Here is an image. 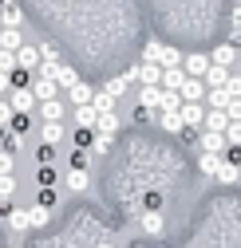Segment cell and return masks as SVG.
Here are the masks:
<instances>
[{
    "label": "cell",
    "instance_id": "obj_1",
    "mask_svg": "<svg viewBox=\"0 0 241 248\" xmlns=\"http://www.w3.org/2000/svg\"><path fill=\"white\" fill-rule=\"evenodd\" d=\"M146 63H158L162 71L166 67H182V51L170 47V44H150L146 47Z\"/></svg>",
    "mask_w": 241,
    "mask_h": 248
},
{
    "label": "cell",
    "instance_id": "obj_2",
    "mask_svg": "<svg viewBox=\"0 0 241 248\" xmlns=\"http://www.w3.org/2000/svg\"><path fill=\"white\" fill-rule=\"evenodd\" d=\"M8 107H12V114H32V107H36L32 87H12L8 91Z\"/></svg>",
    "mask_w": 241,
    "mask_h": 248
},
{
    "label": "cell",
    "instance_id": "obj_3",
    "mask_svg": "<svg viewBox=\"0 0 241 248\" xmlns=\"http://www.w3.org/2000/svg\"><path fill=\"white\" fill-rule=\"evenodd\" d=\"M131 79L142 83V87H158V83H162V67H158V63H146V59H142L138 67H131Z\"/></svg>",
    "mask_w": 241,
    "mask_h": 248
},
{
    "label": "cell",
    "instance_id": "obj_4",
    "mask_svg": "<svg viewBox=\"0 0 241 248\" xmlns=\"http://www.w3.org/2000/svg\"><path fill=\"white\" fill-rule=\"evenodd\" d=\"M178 118H182L186 130H198L202 122H206V107L202 103H182V107H178Z\"/></svg>",
    "mask_w": 241,
    "mask_h": 248
},
{
    "label": "cell",
    "instance_id": "obj_5",
    "mask_svg": "<svg viewBox=\"0 0 241 248\" xmlns=\"http://www.w3.org/2000/svg\"><path fill=\"white\" fill-rule=\"evenodd\" d=\"M182 71H186V79H202V75L209 71V55H202V51L182 55Z\"/></svg>",
    "mask_w": 241,
    "mask_h": 248
},
{
    "label": "cell",
    "instance_id": "obj_6",
    "mask_svg": "<svg viewBox=\"0 0 241 248\" xmlns=\"http://www.w3.org/2000/svg\"><path fill=\"white\" fill-rule=\"evenodd\" d=\"M138 225H142V232H146V236H158V232L166 229V217L150 209V213H138Z\"/></svg>",
    "mask_w": 241,
    "mask_h": 248
},
{
    "label": "cell",
    "instance_id": "obj_7",
    "mask_svg": "<svg viewBox=\"0 0 241 248\" xmlns=\"http://www.w3.org/2000/svg\"><path fill=\"white\" fill-rule=\"evenodd\" d=\"M16 67H20V71H36V67H40V47L24 44V47L16 51Z\"/></svg>",
    "mask_w": 241,
    "mask_h": 248
},
{
    "label": "cell",
    "instance_id": "obj_8",
    "mask_svg": "<svg viewBox=\"0 0 241 248\" xmlns=\"http://www.w3.org/2000/svg\"><path fill=\"white\" fill-rule=\"evenodd\" d=\"M178 99H182V103H202L206 99V83L202 79H186L182 91H178Z\"/></svg>",
    "mask_w": 241,
    "mask_h": 248
},
{
    "label": "cell",
    "instance_id": "obj_9",
    "mask_svg": "<svg viewBox=\"0 0 241 248\" xmlns=\"http://www.w3.org/2000/svg\"><path fill=\"white\" fill-rule=\"evenodd\" d=\"M225 126H229V114H225V110H206L202 130H209V134H225Z\"/></svg>",
    "mask_w": 241,
    "mask_h": 248
},
{
    "label": "cell",
    "instance_id": "obj_10",
    "mask_svg": "<svg viewBox=\"0 0 241 248\" xmlns=\"http://www.w3.org/2000/svg\"><path fill=\"white\" fill-rule=\"evenodd\" d=\"M229 87H206V103H209V110H225L229 107Z\"/></svg>",
    "mask_w": 241,
    "mask_h": 248
},
{
    "label": "cell",
    "instance_id": "obj_11",
    "mask_svg": "<svg viewBox=\"0 0 241 248\" xmlns=\"http://www.w3.org/2000/svg\"><path fill=\"white\" fill-rule=\"evenodd\" d=\"M32 95H36V103H48V99H59V87H55V79H36Z\"/></svg>",
    "mask_w": 241,
    "mask_h": 248
},
{
    "label": "cell",
    "instance_id": "obj_12",
    "mask_svg": "<svg viewBox=\"0 0 241 248\" xmlns=\"http://www.w3.org/2000/svg\"><path fill=\"white\" fill-rule=\"evenodd\" d=\"M71 118H75V126H79V130H95V122H99V114H95L91 103H87V107H75Z\"/></svg>",
    "mask_w": 241,
    "mask_h": 248
},
{
    "label": "cell",
    "instance_id": "obj_13",
    "mask_svg": "<svg viewBox=\"0 0 241 248\" xmlns=\"http://www.w3.org/2000/svg\"><path fill=\"white\" fill-rule=\"evenodd\" d=\"M91 107H95V114H115V107H119V99H115V95H107V91L99 87L95 95H91Z\"/></svg>",
    "mask_w": 241,
    "mask_h": 248
},
{
    "label": "cell",
    "instance_id": "obj_14",
    "mask_svg": "<svg viewBox=\"0 0 241 248\" xmlns=\"http://www.w3.org/2000/svg\"><path fill=\"white\" fill-rule=\"evenodd\" d=\"M233 59H237V47L233 44H222L209 51V63H218V67H233Z\"/></svg>",
    "mask_w": 241,
    "mask_h": 248
},
{
    "label": "cell",
    "instance_id": "obj_15",
    "mask_svg": "<svg viewBox=\"0 0 241 248\" xmlns=\"http://www.w3.org/2000/svg\"><path fill=\"white\" fill-rule=\"evenodd\" d=\"M182 83H186V71H182V67H166L158 87H162V91H182Z\"/></svg>",
    "mask_w": 241,
    "mask_h": 248
},
{
    "label": "cell",
    "instance_id": "obj_16",
    "mask_svg": "<svg viewBox=\"0 0 241 248\" xmlns=\"http://www.w3.org/2000/svg\"><path fill=\"white\" fill-rule=\"evenodd\" d=\"M24 40H20V28H0V51H20Z\"/></svg>",
    "mask_w": 241,
    "mask_h": 248
},
{
    "label": "cell",
    "instance_id": "obj_17",
    "mask_svg": "<svg viewBox=\"0 0 241 248\" xmlns=\"http://www.w3.org/2000/svg\"><path fill=\"white\" fill-rule=\"evenodd\" d=\"M202 83H206V87H225V83H229V67H218V63H209V71L202 75Z\"/></svg>",
    "mask_w": 241,
    "mask_h": 248
},
{
    "label": "cell",
    "instance_id": "obj_18",
    "mask_svg": "<svg viewBox=\"0 0 241 248\" xmlns=\"http://www.w3.org/2000/svg\"><path fill=\"white\" fill-rule=\"evenodd\" d=\"M138 99H142V110H146V114H155V110H158V99H162V87H142Z\"/></svg>",
    "mask_w": 241,
    "mask_h": 248
},
{
    "label": "cell",
    "instance_id": "obj_19",
    "mask_svg": "<svg viewBox=\"0 0 241 248\" xmlns=\"http://www.w3.org/2000/svg\"><path fill=\"white\" fill-rule=\"evenodd\" d=\"M222 158H225V154H202V158H198V170H202L206 177H218V166H222Z\"/></svg>",
    "mask_w": 241,
    "mask_h": 248
},
{
    "label": "cell",
    "instance_id": "obj_20",
    "mask_svg": "<svg viewBox=\"0 0 241 248\" xmlns=\"http://www.w3.org/2000/svg\"><path fill=\"white\" fill-rule=\"evenodd\" d=\"M40 118H44V122H59V118H64V103H59V99L40 103Z\"/></svg>",
    "mask_w": 241,
    "mask_h": 248
},
{
    "label": "cell",
    "instance_id": "obj_21",
    "mask_svg": "<svg viewBox=\"0 0 241 248\" xmlns=\"http://www.w3.org/2000/svg\"><path fill=\"white\" fill-rule=\"evenodd\" d=\"M68 95H71V103H75V107H87V103H91V95H95V91L87 87V83H71V87H68Z\"/></svg>",
    "mask_w": 241,
    "mask_h": 248
},
{
    "label": "cell",
    "instance_id": "obj_22",
    "mask_svg": "<svg viewBox=\"0 0 241 248\" xmlns=\"http://www.w3.org/2000/svg\"><path fill=\"white\" fill-rule=\"evenodd\" d=\"M4 221H8V229H12V232H28V229H32V225H28V209H12Z\"/></svg>",
    "mask_w": 241,
    "mask_h": 248
},
{
    "label": "cell",
    "instance_id": "obj_23",
    "mask_svg": "<svg viewBox=\"0 0 241 248\" xmlns=\"http://www.w3.org/2000/svg\"><path fill=\"white\" fill-rule=\"evenodd\" d=\"M202 150H206V154H225V134H209V130H206V134H202Z\"/></svg>",
    "mask_w": 241,
    "mask_h": 248
},
{
    "label": "cell",
    "instance_id": "obj_24",
    "mask_svg": "<svg viewBox=\"0 0 241 248\" xmlns=\"http://www.w3.org/2000/svg\"><path fill=\"white\" fill-rule=\"evenodd\" d=\"M52 221V209H44V205H32V209H28V225H32V229H44Z\"/></svg>",
    "mask_w": 241,
    "mask_h": 248
},
{
    "label": "cell",
    "instance_id": "obj_25",
    "mask_svg": "<svg viewBox=\"0 0 241 248\" xmlns=\"http://www.w3.org/2000/svg\"><path fill=\"white\" fill-rule=\"evenodd\" d=\"M52 79H55V87H71V83H79V75H75V67H68V63H59Z\"/></svg>",
    "mask_w": 241,
    "mask_h": 248
},
{
    "label": "cell",
    "instance_id": "obj_26",
    "mask_svg": "<svg viewBox=\"0 0 241 248\" xmlns=\"http://www.w3.org/2000/svg\"><path fill=\"white\" fill-rule=\"evenodd\" d=\"M115 130H119V114H99V122H95V134L115 138Z\"/></svg>",
    "mask_w": 241,
    "mask_h": 248
},
{
    "label": "cell",
    "instance_id": "obj_27",
    "mask_svg": "<svg viewBox=\"0 0 241 248\" xmlns=\"http://www.w3.org/2000/svg\"><path fill=\"white\" fill-rule=\"evenodd\" d=\"M237 177H241V170H237L229 158H222V166H218V177H214V181H225V185H229V181H237Z\"/></svg>",
    "mask_w": 241,
    "mask_h": 248
},
{
    "label": "cell",
    "instance_id": "obj_28",
    "mask_svg": "<svg viewBox=\"0 0 241 248\" xmlns=\"http://www.w3.org/2000/svg\"><path fill=\"white\" fill-rule=\"evenodd\" d=\"M68 185H71L75 193H83L87 185H91V173H87V170H71V173H68Z\"/></svg>",
    "mask_w": 241,
    "mask_h": 248
},
{
    "label": "cell",
    "instance_id": "obj_29",
    "mask_svg": "<svg viewBox=\"0 0 241 248\" xmlns=\"http://www.w3.org/2000/svg\"><path fill=\"white\" fill-rule=\"evenodd\" d=\"M131 83H135V79H131V71H127V75H119V79H111V83H107L103 91H107V95H115V99H119V95H123V91H127Z\"/></svg>",
    "mask_w": 241,
    "mask_h": 248
},
{
    "label": "cell",
    "instance_id": "obj_30",
    "mask_svg": "<svg viewBox=\"0 0 241 248\" xmlns=\"http://www.w3.org/2000/svg\"><path fill=\"white\" fill-rule=\"evenodd\" d=\"M158 122H162L166 134H186V126H182V118H178V114H158Z\"/></svg>",
    "mask_w": 241,
    "mask_h": 248
},
{
    "label": "cell",
    "instance_id": "obj_31",
    "mask_svg": "<svg viewBox=\"0 0 241 248\" xmlns=\"http://www.w3.org/2000/svg\"><path fill=\"white\" fill-rule=\"evenodd\" d=\"M64 138V122H44V146H55Z\"/></svg>",
    "mask_w": 241,
    "mask_h": 248
},
{
    "label": "cell",
    "instance_id": "obj_32",
    "mask_svg": "<svg viewBox=\"0 0 241 248\" xmlns=\"http://www.w3.org/2000/svg\"><path fill=\"white\" fill-rule=\"evenodd\" d=\"M0 20H4V28H20V20H24V12H20L16 4H8V8H4V16H0Z\"/></svg>",
    "mask_w": 241,
    "mask_h": 248
},
{
    "label": "cell",
    "instance_id": "obj_33",
    "mask_svg": "<svg viewBox=\"0 0 241 248\" xmlns=\"http://www.w3.org/2000/svg\"><path fill=\"white\" fill-rule=\"evenodd\" d=\"M225 146L241 150V122H229V126H225Z\"/></svg>",
    "mask_w": 241,
    "mask_h": 248
},
{
    "label": "cell",
    "instance_id": "obj_34",
    "mask_svg": "<svg viewBox=\"0 0 241 248\" xmlns=\"http://www.w3.org/2000/svg\"><path fill=\"white\" fill-rule=\"evenodd\" d=\"M12 193H16V177H12V173H4V177H0V201H8Z\"/></svg>",
    "mask_w": 241,
    "mask_h": 248
},
{
    "label": "cell",
    "instance_id": "obj_35",
    "mask_svg": "<svg viewBox=\"0 0 241 248\" xmlns=\"http://www.w3.org/2000/svg\"><path fill=\"white\" fill-rule=\"evenodd\" d=\"M12 170H16V154L0 150V177H4V173H12Z\"/></svg>",
    "mask_w": 241,
    "mask_h": 248
},
{
    "label": "cell",
    "instance_id": "obj_36",
    "mask_svg": "<svg viewBox=\"0 0 241 248\" xmlns=\"http://www.w3.org/2000/svg\"><path fill=\"white\" fill-rule=\"evenodd\" d=\"M0 71H4V75L16 71V51H0Z\"/></svg>",
    "mask_w": 241,
    "mask_h": 248
},
{
    "label": "cell",
    "instance_id": "obj_37",
    "mask_svg": "<svg viewBox=\"0 0 241 248\" xmlns=\"http://www.w3.org/2000/svg\"><path fill=\"white\" fill-rule=\"evenodd\" d=\"M52 201H55V189H52V185H40V197H36V205L52 209Z\"/></svg>",
    "mask_w": 241,
    "mask_h": 248
},
{
    "label": "cell",
    "instance_id": "obj_38",
    "mask_svg": "<svg viewBox=\"0 0 241 248\" xmlns=\"http://www.w3.org/2000/svg\"><path fill=\"white\" fill-rule=\"evenodd\" d=\"M40 63H59V51H55L52 44H44V47H40Z\"/></svg>",
    "mask_w": 241,
    "mask_h": 248
},
{
    "label": "cell",
    "instance_id": "obj_39",
    "mask_svg": "<svg viewBox=\"0 0 241 248\" xmlns=\"http://www.w3.org/2000/svg\"><path fill=\"white\" fill-rule=\"evenodd\" d=\"M12 107H8V99H0V126H12Z\"/></svg>",
    "mask_w": 241,
    "mask_h": 248
},
{
    "label": "cell",
    "instance_id": "obj_40",
    "mask_svg": "<svg viewBox=\"0 0 241 248\" xmlns=\"http://www.w3.org/2000/svg\"><path fill=\"white\" fill-rule=\"evenodd\" d=\"M36 181H40V185H55V170H52V166H40Z\"/></svg>",
    "mask_w": 241,
    "mask_h": 248
},
{
    "label": "cell",
    "instance_id": "obj_41",
    "mask_svg": "<svg viewBox=\"0 0 241 248\" xmlns=\"http://www.w3.org/2000/svg\"><path fill=\"white\" fill-rule=\"evenodd\" d=\"M225 114H229V122H241V95H237V99H229Z\"/></svg>",
    "mask_w": 241,
    "mask_h": 248
},
{
    "label": "cell",
    "instance_id": "obj_42",
    "mask_svg": "<svg viewBox=\"0 0 241 248\" xmlns=\"http://www.w3.org/2000/svg\"><path fill=\"white\" fill-rule=\"evenodd\" d=\"M20 142H24V134H16V130H12V134H4V150H8V154H12Z\"/></svg>",
    "mask_w": 241,
    "mask_h": 248
},
{
    "label": "cell",
    "instance_id": "obj_43",
    "mask_svg": "<svg viewBox=\"0 0 241 248\" xmlns=\"http://www.w3.org/2000/svg\"><path fill=\"white\" fill-rule=\"evenodd\" d=\"M36 162H40V166H52V146H40V150H36Z\"/></svg>",
    "mask_w": 241,
    "mask_h": 248
},
{
    "label": "cell",
    "instance_id": "obj_44",
    "mask_svg": "<svg viewBox=\"0 0 241 248\" xmlns=\"http://www.w3.org/2000/svg\"><path fill=\"white\" fill-rule=\"evenodd\" d=\"M233 40H241V8L233 12Z\"/></svg>",
    "mask_w": 241,
    "mask_h": 248
},
{
    "label": "cell",
    "instance_id": "obj_45",
    "mask_svg": "<svg viewBox=\"0 0 241 248\" xmlns=\"http://www.w3.org/2000/svg\"><path fill=\"white\" fill-rule=\"evenodd\" d=\"M8 91H12V79H8L4 71H0V95H8Z\"/></svg>",
    "mask_w": 241,
    "mask_h": 248
},
{
    "label": "cell",
    "instance_id": "obj_46",
    "mask_svg": "<svg viewBox=\"0 0 241 248\" xmlns=\"http://www.w3.org/2000/svg\"><path fill=\"white\" fill-rule=\"evenodd\" d=\"M8 213H12V205H8V201H0V217H8Z\"/></svg>",
    "mask_w": 241,
    "mask_h": 248
},
{
    "label": "cell",
    "instance_id": "obj_47",
    "mask_svg": "<svg viewBox=\"0 0 241 248\" xmlns=\"http://www.w3.org/2000/svg\"><path fill=\"white\" fill-rule=\"evenodd\" d=\"M0 4H4V8H8V4H16V0H0Z\"/></svg>",
    "mask_w": 241,
    "mask_h": 248
},
{
    "label": "cell",
    "instance_id": "obj_48",
    "mask_svg": "<svg viewBox=\"0 0 241 248\" xmlns=\"http://www.w3.org/2000/svg\"><path fill=\"white\" fill-rule=\"evenodd\" d=\"M0 134H4V126H0Z\"/></svg>",
    "mask_w": 241,
    "mask_h": 248
}]
</instances>
